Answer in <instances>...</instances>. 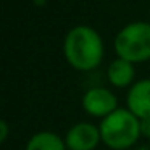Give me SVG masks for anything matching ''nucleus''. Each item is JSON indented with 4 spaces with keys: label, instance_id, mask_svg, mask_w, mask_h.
<instances>
[{
    "label": "nucleus",
    "instance_id": "nucleus-9",
    "mask_svg": "<svg viewBox=\"0 0 150 150\" xmlns=\"http://www.w3.org/2000/svg\"><path fill=\"white\" fill-rule=\"evenodd\" d=\"M140 134L145 137H150V118L140 120Z\"/></svg>",
    "mask_w": 150,
    "mask_h": 150
},
{
    "label": "nucleus",
    "instance_id": "nucleus-7",
    "mask_svg": "<svg viewBox=\"0 0 150 150\" xmlns=\"http://www.w3.org/2000/svg\"><path fill=\"white\" fill-rule=\"evenodd\" d=\"M108 81L116 87H126L134 79V66L131 62L123 58H118L110 63L108 66Z\"/></svg>",
    "mask_w": 150,
    "mask_h": 150
},
{
    "label": "nucleus",
    "instance_id": "nucleus-2",
    "mask_svg": "<svg viewBox=\"0 0 150 150\" xmlns=\"http://www.w3.org/2000/svg\"><path fill=\"white\" fill-rule=\"evenodd\" d=\"M100 136L105 145L115 150L129 149L140 137V120L129 110H116L100 124Z\"/></svg>",
    "mask_w": 150,
    "mask_h": 150
},
{
    "label": "nucleus",
    "instance_id": "nucleus-10",
    "mask_svg": "<svg viewBox=\"0 0 150 150\" xmlns=\"http://www.w3.org/2000/svg\"><path fill=\"white\" fill-rule=\"evenodd\" d=\"M0 129H2L0 140H2V142H5V139H7V136H8V124L5 123V121H0Z\"/></svg>",
    "mask_w": 150,
    "mask_h": 150
},
{
    "label": "nucleus",
    "instance_id": "nucleus-3",
    "mask_svg": "<svg viewBox=\"0 0 150 150\" xmlns=\"http://www.w3.org/2000/svg\"><path fill=\"white\" fill-rule=\"evenodd\" d=\"M115 50L118 58L131 63L150 60V23L136 21L123 28L115 39Z\"/></svg>",
    "mask_w": 150,
    "mask_h": 150
},
{
    "label": "nucleus",
    "instance_id": "nucleus-5",
    "mask_svg": "<svg viewBox=\"0 0 150 150\" xmlns=\"http://www.w3.org/2000/svg\"><path fill=\"white\" fill-rule=\"evenodd\" d=\"M98 140H102L100 127L89 123H79L68 131L65 142L69 150H94Z\"/></svg>",
    "mask_w": 150,
    "mask_h": 150
},
{
    "label": "nucleus",
    "instance_id": "nucleus-8",
    "mask_svg": "<svg viewBox=\"0 0 150 150\" xmlns=\"http://www.w3.org/2000/svg\"><path fill=\"white\" fill-rule=\"evenodd\" d=\"M66 142H63V139L60 136H57L55 132H37L29 139L26 145V150H65Z\"/></svg>",
    "mask_w": 150,
    "mask_h": 150
},
{
    "label": "nucleus",
    "instance_id": "nucleus-6",
    "mask_svg": "<svg viewBox=\"0 0 150 150\" xmlns=\"http://www.w3.org/2000/svg\"><path fill=\"white\" fill-rule=\"evenodd\" d=\"M127 107L139 120L150 118V79L139 81L127 94Z\"/></svg>",
    "mask_w": 150,
    "mask_h": 150
},
{
    "label": "nucleus",
    "instance_id": "nucleus-4",
    "mask_svg": "<svg viewBox=\"0 0 150 150\" xmlns=\"http://www.w3.org/2000/svg\"><path fill=\"white\" fill-rule=\"evenodd\" d=\"M116 97L113 92L103 87H94L91 91L86 92L84 98H82V107L92 116L98 118H107L113 111H116Z\"/></svg>",
    "mask_w": 150,
    "mask_h": 150
},
{
    "label": "nucleus",
    "instance_id": "nucleus-1",
    "mask_svg": "<svg viewBox=\"0 0 150 150\" xmlns=\"http://www.w3.org/2000/svg\"><path fill=\"white\" fill-rule=\"evenodd\" d=\"M63 52L73 68L89 71L100 65L103 58V42L95 29L76 26L66 34Z\"/></svg>",
    "mask_w": 150,
    "mask_h": 150
}]
</instances>
